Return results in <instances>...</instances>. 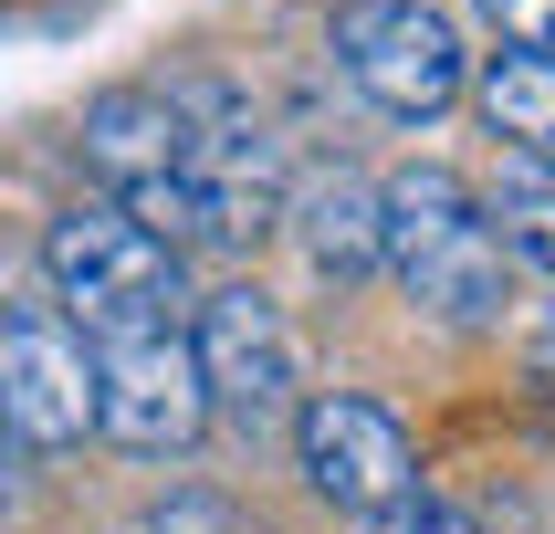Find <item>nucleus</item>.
<instances>
[{"label": "nucleus", "instance_id": "obj_12", "mask_svg": "<svg viewBox=\"0 0 555 534\" xmlns=\"http://www.w3.org/2000/svg\"><path fill=\"white\" fill-rule=\"evenodd\" d=\"M137 534H251V524L220 493H168V503H147V524H137Z\"/></svg>", "mask_w": 555, "mask_h": 534}, {"label": "nucleus", "instance_id": "obj_1", "mask_svg": "<svg viewBox=\"0 0 555 534\" xmlns=\"http://www.w3.org/2000/svg\"><path fill=\"white\" fill-rule=\"evenodd\" d=\"M42 283H53L63 325L85 346H126V336H179L189 325V262L157 231L116 210V199H74L42 220Z\"/></svg>", "mask_w": 555, "mask_h": 534}, {"label": "nucleus", "instance_id": "obj_14", "mask_svg": "<svg viewBox=\"0 0 555 534\" xmlns=\"http://www.w3.org/2000/svg\"><path fill=\"white\" fill-rule=\"evenodd\" d=\"M377 534H482V524H472L462 503H440V493H409L399 513H377Z\"/></svg>", "mask_w": 555, "mask_h": 534}, {"label": "nucleus", "instance_id": "obj_7", "mask_svg": "<svg viewBox=\"0 0 555 534\" xmlns=\"http://www.w3.org/2000/svg\"><path fill=\"white\" fill-rule=\"evenodd\" d=\"M0 419L22 451L94 440V346L63 325V304H0Z\"/></svg>", "mask_w": 555, "mask_h": 534}, {"label": "nucleus", "instance_id": "obj_9", "mask_svg": "<svg viewBox=\"0 0 555 534\" xmlns=\"http://www.w3.org/2000/svg\"><path fill=\"white\" fill-rule=\"evenodd\" d=\"M283 231L325 283H367L377 273V188L357 168H314L283 188Z\"/></svg>", "mask_w": 555, "mask_h": 534}, {"label": "nucleus", "instance_id": "obj_11", "mask_svg": "<svg viewBox=\"0 0 555 534\" xmlns=\"http://www.w3.org/2000/svg\"><path fill=\"white\" fill-rule=\"evenodd\" d=\"M472 199H482V220H493L503 262L555 273V157H514V147H503L493 188H472Z\"/></svg>", "mask_w": 555, "mask_h": 534}, {"label": "nucleus", "instance_id": "obj_6", "mask_svg": "<svg viewBox=\"0 0 555 534\" xmlns=\"http://www.w3.org/2000/svg\"><path fill=\"white\" fill-rule=\"evenodd\" d=\"M199 430H210V399H199V367H189V325L94 346V440L105 451L179 461V451H199Z\"/></svg>", "mask_w": 555, "mask_h": 534}, {"label": "nucleus", "instance_id": "obj_8", "mask_svg": "<svg viewBox=\"0 0 555 534\" xmlns=\"http://www.w3.org/2000/svg\"><path fill=\"white\" fill-rule=\"evenodd\" d=\"M179 157H189V105H179V84H105L85 105V168L116 188V199L157 188Z\"/></svg>", "mask_w": 555, "mask_h": 534}, {"label": "nucleus", "instance_id": "obj_10", "mask_svg": "<svg viewBox=\"0 0 555 534\" xmlns=\"http://www.w3.org/2000/svg\"><path fill=\"white\" fill-rule=\"evenodd\" d=\"M472 105L514 157H555V53H493L472 74Z\"/></svg>", "mask_w": 555, "mask_h": 534}, {"label": "nucleus", "instance_id": "obj_5", "mask_svg": "<svg viewBox=\"0 0 555 534\" xmlns=\"http://www.w3.org/2000/svg\"><path fill=\"white\" fill-rule=\"evenodd\" d=\"M294 461H305L314 503H336V513H399L409 493H430L420 482V440L399 430V408H377L367 388H314L294 408Z\"/></svg>", "mask_w": 555, "mask_h": 534}, {"label": "nucleus", "instance_id": "obj_2", "mask_svg": "<svg viewBox=\"0 0 555 534\" xmlns=\"http://www.w3.org/2000/svg\"><path fill=\"white\" fill-rule=\"evenodd\" d=\"M377 273H399V294L440 325H493L514 294L493 220H482L472 179H451V168H399L377 188Z\"/></svg>", "mask_w": 555, "mask_h": 534}, {"label": "nucleus", "instance_id": "obj_3", "mask_svg": "<svg viewBox=\"0 0 555 534\" xmlns=\"http://www.w3.org/2000/svg\"><path fill=\"white\" fill-rule=\"evenodd\" d=\"M189 367H199L210 419L242 440L294 430V408H305V356H294V325L262 283H220L189 304Z\"/></svg>", "mask_w": 555, "mask_h": 534}, {"label": "nucleus", "instance_id": "obj_15", "mask_svg": "<svg viewBox=\"0 0 555 534\" xmlns=\"http://www.w3.org/2000/svg\"><path fill=\"white\" fill-rule=\"evenodd\" d=\"M22 493V440H11V419H0V503Z\"/></svg>", "mask_w": 555, "mask_h": 534}, {"label": "nucleus", "instance_id": "obj_4", "mask_svg": "<svg viewBox=\"0 0 555 534\" xmlns=\"http://www.w3.org/2000/svg\"><path fill=\"white\" fill-rule=\"evenodd\" d=\"M325 42H336L346 84L399 126H430V116H451L472 94V53L430 0H336V31Z\"/></svg>", "mask_w": 555, "mask_h": 534}, {"label": "nucleus", "instance_id": "obj_16", "mask_svg": "<svg viewBox=\"0 0 555 534\" xmlns=\"http://www.w3.org/2000/svg\"><path fill=\"white\" fill-rule=\"evenodd\" d=\"M534 377L555 388V314H545V336H534Z\"/></svg>", "mask_w": 555, "mask_h": 534}, {"label": "nucleus", "instance_id": "obj_13", "mask_svg": "<svg viewBox=\"0 0 555 534\" xmlns=\"http://www.w3.org/2000/svg\"><path fill=\"white\" fill-rule=\"evenodd\" d=\"M482 22L503 31V53H555V0H482Z\"/></svg>", "mask_w": 555, "mask_h": 534}]
</instances>
